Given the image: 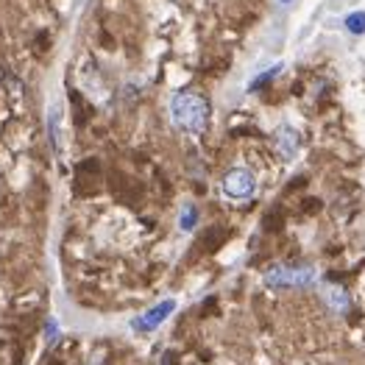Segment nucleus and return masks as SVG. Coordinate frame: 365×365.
I'll return each instance as SVG.
<instances>
[{"instance_id":"10","label":"nucleus","mask_w":365,"mask_h":365,"mask_svg":"<svg viewBox=\"0 0 365 365\" xmlns=\"http://www.w3.org/2000/svg\"><path fill=\"white\" fill-rule=\"evenodd\" d=\"M343 26H346L349 34L363 36L365 34V11H349V14H346V20H343Z\"/></svg>"},{"instance_id":"5","label":"nucleus","mask_w":365,"mask_h":365,"mask_svg":"<svg viewBox=\"0 0 365 365\" xmlns=\"http://www.w3.org/2000/svg\"><path fill=\"white\" fill-rule=\"evenodd\" d=\"M173 309H176V302H173V299H165V302H159L156 307H151L148 312H143L140 318H134L131 327H134L137 332H153V329H159V327L173 315Z\"/></svg>"},{"instance_id":"1","label":"nucleus","mask_w":365,"mask_h":365,"mask_svg":"<svg viewBox=\"0 0 365 365\" xmlns=\"http://www.w3.org/2000/svg\"><path fill=\"white\" fill-rule=\"evenodd\" d=\"M170 120L187 134H201L210 125V101L192 90H179L170 95Z\"/></svg>"},{"instance_id":"9","label":"nucleus","mask_w":365,"mask_h":365,"mask_svg":"<svg viewBox=\"0 0 365 365\" xmlns=\"http://www.w3.org/2000/svg\"><path fill=\"white\" fill-rule=\"evenodd\" d=\"M282 70H284V64H282V61H279V64H274V67H271V70H262V73H259V76H257V78H251V81H248V92L259 90V87H262V84H271V81H274L276 76H279V73H282Z\"/></svg>"},{"instance_id":"6","label":"nucleus","mask_w":365,"mask_h":365,"mask_svg":"<svg viewBox=\"0 0 365 365\" xmlns=\"http://www.w3.org/2000/svg\"><path fill=\"white\" fill-rule=\"evenodd\" d=\"M45 128H48L51 148H53L56 153H61V151H64V118H61L59 103H51V106H48V115H45Z\"/></svg>"},{"instance_id":"2","label":"nucleus","mask_w":365,"mask_h":365,"mask_svg":"<svg viewBox=\"0 0 365 365\" xmlns=\"http://www.w3.org/2000/svg\"><path fill=\"white\" fill-rule=\"evenodd\" d=\"M262 282L271 290H309L318 284V271L309 265H274L262 274Z\"/></svg>"},{"instance_id":"4","label":"nucleus","mask_w":365,"mask_h":365,"mask_svg":"<svg viewBox=\"0 0 365 365\" xmlns=\"http://www.w3.org/2000/svg\"><path fill=\"white\" fill-rule=\"evenodd\" d=\"M274 151L282 162H293V159L299 156V151H302V134H299V128H296V125L284 123V125H279V128H276L274 131Z\"/></svg>"},{"instance_id":"13","label":"nucleus","mask_w":365,"mask_h":365,"mask_svg":"<svg viewBox=\"0 0 365 365\" xmlns=\"http://www.w3.org/2000/svg\"><path fill=\"white\" fill-rule=\"evenodd\" d=\"M276 3H282V6H287V3H293V0H276Z\"/></svg>"},{"instance_id":"12","label":"nucleus","mask_w":365,"mask_h":365,"mask_svg":"<svg viewBox=\"0 0 365 365\" xmlns=\"http://www.w3.org/2000/svg\"><path fill=\"white\" fill-rule=\"evenodd\" d=\"M162 365H173V354H165V357H162Z\"/></svg>"},{"instance_id":"11","label":"nucleus","mask_w":365,"mask_h":365,"mask_svg":"<svg viewBox=\"0 0 365 365\" xmlns=\"http://www.w3.org/2000/svg\"><path fill=\"white\" fill-rule=\"evenodd\" d=\"M56 335H59V332H56V324H53V321H48V346H51V343H56Z\"/></svg>"},{"instance_id":"3","label":"nucleus","mask_w":365,"mask_h":365,"mask_svg":"<svg viewBox=\"0 0 365 365\" xmlns=\"http://www.w3.org/2000/svg\"><path fill=\"white\" fill-rule=\"evenodd\" d=\"M220 190H223V195L232 198V201H248V198H254V192H257V176H254L248 168H232V170L223 173Z\"/></svg>"},{"instance_id":"7","label":"nucleus","mask_w":365,"mask_h":365,"mask_svg":"<svg viewBox=\"0 0 365 365\" xmlns=\"http://www.w3.org/2000/svg\"><path fill=\"white\" fill-rule=\"evenodd\" d=\"M321 296H324L327 307H329L332 312H337V315H346V312L351 309V299H349L346 287H340V284H324Z\"/></svg>"},{"instance_id":"8","label":"nucleus","mask_w":365,"mask_h":365,"mask_svg":"<svg viewBox=\"0 0 365 365\" xmlns=\"http://www.w3.org/2000/svg\"><path fill=\"white\" fill-rule=\"evenodd\" d=\"M198 226V207L195 204H182L179 210V229L182 232H192Z\"/></svg>"}]
</instances>
